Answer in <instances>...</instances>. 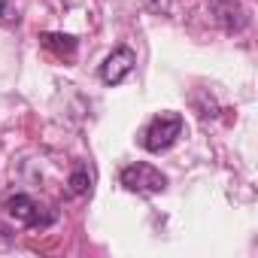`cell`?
<instances>
[{"instance_id":"7","label":"cell","mask_w":258,"mask_h":258,"mask_svg":"<svg viewBox=\"0 0 258 258\" xmlns=\"http://www.w3.org/2000/svg\"><path fill=\"white\" fill-rule=\"evenodd\" d=\"M88 188H91V176H88L85 170H76V173L70 176V191H73V195H85Z\"/></svg>"},{"instance_id":"5","label":"cell","mask_w":258,"mask_h":258,"mask_svg":"<svg viewBox=\"0 0 258 258\" xmlns=\"http://www.w3.org/2000/svg\"><path fill=\"white\" fill-rule=\"evenodd\" d=\"M213 16L222 22L225 31H243L246 28V13L240 7V0H210Z\"/></svg>"},{"instance_id":"1","label":"cell","mask_w":258,"mask_h":258,"mask_svg":"<svg viewBox=\"0 0 258 258\" xmlns=\"http://www.w3.org/2000/svg\"><path fill=\"white\" fill-rule=\"evenodd\" d=\"M182 127H185V121L179 112H158L143 131V146L149 152H167L182 137Z\"/></svg>"},{"instance_id":"3","label":"cell","mask_w":258,"mask_h":258,"mask_svg":"<svg viewBox=\"0 0 258 258\" xmlns=\"http://www.w3.org/2000/svg\"><path fill=\"white\" fill-rule=\"evenodd\" d=\"M4 210H7L10 219L22 222V225H28V228H43V225L52 222V216H43V210L37 207V201H31L28 195H13V198H7Z\"/></svg>"},{"instance_id":"2","label":"cell","mask_w":258,"mask_h":258,"mask_svg":"<svg viewBox=\"0 0 258 258\" xmlns=\"http://www.w3.org/2000/svg\"><path fill=\"white\" fill-rule=\"evenodd\" d=\"M121 185L127 191H137V195H161L167 188V176L158 167L137 161V164H127L121 170Z\"/></svg>"},{"instance_id":"8","label":"cell","mask_w":258,"mask_h":258,"mask_svg":"<svg viewBox=\"0 0 258 258\" xmlns=\"http://www.w3.org/2000/svg\"><path fill=\"white\" fill-rule=\"evenodd\" d=\"M0 22H19V13H16V7L10 4V0H0Z\"/></svg>"},{"instance_id":"4","label":"cell","mask_w":258,"mask_h":258,"mask_svg":"<svg viewBox=\"0 0 258 258\" xmlns=\"http://www.w3.org/2000/svg\"><path fill=\"white\" fill-rule=\"evenodd\" d=\"M134 64H137V55L127 49V46H118L112 55H106V61L100 64V79L106 82V85H118L127 73L134 70Z\"/></svg>"},{"instance_id":"6","label":"cell","mask_w":258,"mask_h":258,"mask_svg":"<svg viewBox=\"0 0 258 258\" xmlns=\"http://www.w3.org/2000/svg\"><path fill=\"white\" fill-rule=\"evenodd\" d=\"M43 43H46L49 49L61 52V55H73V49H76V40L67 37V34H43Z\"/></svg>"}]
</instances>
